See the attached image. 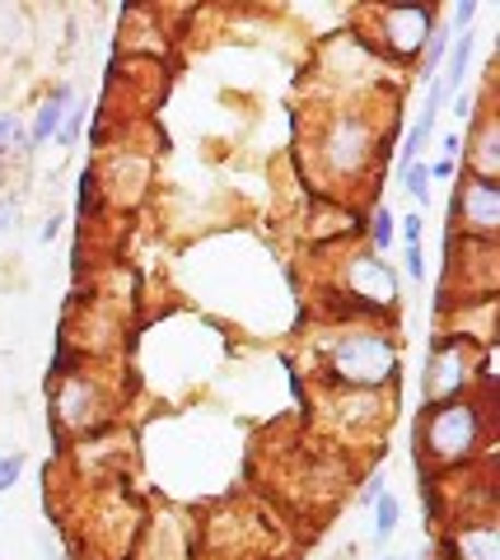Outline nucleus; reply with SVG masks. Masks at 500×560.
I'll return each instance as SVG.
<instances>
[{
    "label": "nucleus",
    "instance_id": "nucleus-1",
    "mask_svg": "<svg viewBox=\"0 0 500 560\" xmlns=\"http://www.w3.org/2000/svg\"><path fill=\"white\" fill-rule=\"evenodd\" d=\"M403 374V346L393 323H327L314 337L318 393H393Z\"/></svg>",
    "mask_w": 500,
    "mask_h": 560
},
{
    "label": "nucleus",
    "instance_id": "nucleus-2",
    "mask_svg": "<svg viewBox=\"0 0 500 560\" xmlns=\"http://www.w3.org/2000/svg\"><path fill=\"white\" fill-rule=\"evenodd\" d=\"M496 458V401L458 397L440 407H421L417 416V471L426 477H458Z\"/></svg>",
    "mask_w": 500,
    "mask_h": 560
},
{
    "label": "nucleus",
    "instance_id": "nucleus-3",
    "mask_svg": "<svg viewBox=\"0 0 500 560\" xmlns=\"http://www.w3.org/2000/svg\"><path fill=\"white\" fill-rule=\"evenodd\" d=\"M398 117H379L374 103H333L314 127V160L333 187L370 183L388 164Z\"/></svg>",
    "mask_w": 500,
    "mask_h": 560
},
{
    "label": "nucleus",
    "instance_id": "nucleus-4",
    "mask_svg": "<svg viewBox=\"0 0 500 560\" xmlns=\"http://www.w3.org/2000/svg\"><path fill=\"white\" fill-rule=\"evenodd\" d=\"M333 323H393L403 308V276L370 248H351L333 276Z\"/></svg>",
    "mask_w": 500,
    "mask_h": 560
},
{
    "label": "nucleus",
    "instance_id": "nucleus-5",
    "mask_svg": "<svg viewBox=\"0 0 500 560\" xmlns=\"http://www.w3.org/2000/svg\"><path fill=\"white\" fill-rule=\"evenodd\" d=\"M491 397L496 401V374H491V346H473L468 337L440 327L430 337L426 350V370H421V401L440 407V401L458 397Z\"/></svg>",
    "mask_w": 500,
    "mask_h": 560
},
{
    "label": "nucleus",
    "instance_id": "nucleus-6",
    "mask_svg": "<svg viewBox=\"0 0 500 560\" xmlns=\"http://www.w3.org/2000/svg\"><path fill=\"white\" fill-rule=\"evenodd\" d=\"M314 80L323 94H333L337 103H370L384 94L388 84V61L360 38L356 28L333 33L314 51Z\"/></svg>",
    "mask_w": 500,
    "mask_h": 560
},
{
    "label": "nucleus",
    "instance_id": "nucleus-7",
    "mask_svg": "<svg viewBox=\"0 0 500 560\" xmlns=\"http://www.w3.org/2000/svg\"><path fill=\"white\" fill-rule=\"evenodd\" d=\"M440 24L435 5H370L356 10V33L365 38L388 66H417L430 28Z\"/></svg>",
    "mask_w": 500,
    "mask_h": 560
},
{
    "label": "nucleus",
    "instance_id": "nucleus-8",
    "mask_svg": "<svg viewBox=\"0 0 500 560\" xmlns=\"http://www.w3.org/2000/svg\"><path fill=\"white\" fill-rule=\"evenodd\" d=\"M47 393H51V425H57L61 440L66 434H71V440H94V434H103L113 425L117 401L103 393L98 374L80 370L71 378L47 383Z\"/></svg>",
    "mask_w": 500,
    "mask_h": 560
},
{
    "label": "nucleus",
    "instance_id": "nucleus-9",
    "mask_svg": "<svg viewBox=\"0 0 500 560\" xmlns=\"http://www.w3.org/2000/svg\"><path fill=\"white\" fill-rule=\"evenodd\" d=\"M435 551L440 560H500V523L496 510H463L450 514L435 528Z\"/></svg>",
    "mask_w": 500,
    "mask_h": 560
},
{
    "label": "nucleus",
    "instance_id": "nucleus-10",
    "mask_svg": "<svg viewBox=\"0 0 500 560\" xmlns=\"http://www.w3.org/2000/svg\"><path fill=\"white\" fill-rule=\"evenodd\" d=\"M450 224L454 238L468 243H500V183H481L463 173L450 201Z\"/></svg>",
    "mask_w": 500,
    "mask_h": 560
},
{
    "label": "nucleus",
    "instance_id": "nucleus-11",
    "mask_svg": "<svg viewBox=\"0 0 500 560\" xmlns=\"http://www.w3.org/2000/svg\"><path fill=\"white\" fill-rule=\"evenodd\" d=\"M327 420L351 444H374L393 420V393H323Z\"/></svg>",
    "mask_w": 500,
    "mask_h": 560
},
{
    "label": "nucleus",
    "instance_id": "nucleus-12",
    "mask_svg": "<svg viewBox=\"0 0 500 560\" xmlns=\"http://www.w3.org/2000/svg\"><path fill=\"white\" fill-rule=\"evenodd\" d=\"M458 160H463V173H468V178L500 183V117H496V108L487 98L477 103L468 140L458 145Z\"/></svg>",
    "mask_w": 500,
    "mask_h": 560
},
{
    "label": "nucleus",
    "instance_id": "nucleus-13",
    "mask_svg": "<svg viewBox=\"0 0 500 560\" xmlns=\"http://www.w3.org/2000/svg\"><path fill=\"white\" fill-rule=\"evenodd\" d=\"M71 98H75V90L66 80L51 84V90L38 98V108H33V117L24 121V127H28V154H38L47 140H57L61 117H66V108H71Z\"/></svg>",
    "mask_w": 500,
    "mask_h": 560
},
{
    "label": "nucleus",
    "instance_id": "nucleus-14",
    "mask_svg": "<svg viewBox=\"0 0 500 560\" xmlns=\"http://www.w3.org/2000/svg\"><path fill=\"white\" fill-rule=\"evenodd\" d=\"M435 121L440 117H417L411 121V131L403 136V145H398V154H393V178H403V173L411 168V164H421V154H426V145L435 140Z\"/></svg>",
    "mask_w": 500,
    "mask_h": 560
},
{
    "label": "nucleus",
    "instance_id": "nucleus-15",
    "mask_svg": "<svg viewBox=\"0 0 500 560\" xmlns=\"http://www.w3.org/2000/svg\"><path fill=\"white\" fill-rule=\"evenodd\" d=\"M28 127L20 113H0V164H28Z\"/></svg>",
    "mask_w": 500,
    "mask_h": 560
},
{
    "label": "nucleus",
    "instance_id": "nucleus-16",
    "mask_svg": "<svg viewBox=\"0 0 500 560\" xmlns=\"http://www.w3.org/2000/svg\"><path fill=\"white\" fill-rule=\"evenodd\" d=\"M374 528H370V537H374V547H388V537L403 528V500L393 495V490H384V495H379L374 504Z\"/></svg>",
    "mask_w": 500,
    "mask_h": 560
},
{
    "label": "nucleus",
    "instance_id": "nucleus-17",
    "mask_svg": "<svg viewBox=\"0 0 500 560\" xmlns=\"http://www.w3.org/2000/svg\"><path fill=\"white\" fill-rule=\"evenodd\" d=\"M393 243H398V215H393L388 206H374L370 210V243H365V248L379 253V257H388Z\"/></svg>",
    "mask_w": 500,
    "mask_h": 560
},
{
    "label": "nucleus",
    "instance_id": "nucleus-18",
    "mask_svg": "<svg viewBox=\"0 0 500 560\" xmlns=\"http://www.w3.org/2000/svg\"><path fill=\"white\" fill-rule=\"evenodd\" d=\"M450 47H454V33H450V24H435L430 28V38H426V47H421V70H426V80H435L440 75V66H444V57H450Z\"/></svg>",
    "mask_w": 500,
    "mask_h": 560
},
{
    "label": "nucleus",
    "instance_id": "nucleus-19",
    "mask_svg": "<svg viewBox=\"0 0 500 560\" xmlns=\"http://www.w3.org/2000/svg\"><path fill=\"white\" fill-rule=\"evenodd\" d=\"M84 117H90V103L71 98V108H66V117H61V131H57V145H66V150L75 145L80 131H84Z\"/></svg>",
    "mask_w": 500,
    "mask_h": 560
},
{
    "label": "nucleus",
    "instance_id": "nucleus-20",
    "mask_svg": "<svg viewBox=\"0 0 500 560\" xmlns=\"http://www.w3.org/2000/svg\"><path fill=\"white\" fill-rule=\"evenodd\" d=\"M398 187H403L417 206H426V201H430V173H426V160H421V164H411L403 178H398Z\"/></svg>",
    "mask_w": 500,
    "mask_h": 560
},
{
    "label": "nucleus",
    "instance_id": "nucleus-21",
    "mask_svg": "<svg viewBox=\"0 0 500 560\" xmlns=\"http://www.w3.org/2000/svg\"><path fill=\"white\" fill-rule=\"evenodd\" d=\"M20 477H24V453L20 448H5V453H0V495L20 486Z\"/></svg>",
    "mask_w": 500,
    "mask_h": 560
},
{
    "label": "nucleus",
    "instance_id": "nucleus-22",
    "mask_svg": "<svg viewBox=\"0 0 500 560\" xmlns=\"http://www.w3.org/2000/svg\"><path fill=\"white\" fill-rule=\"evenodd\" d=\"M398 238H403V248H421V238H426V215L421 210H407V215L398 220Z\"/></svg>",
    "mask_w": 500,
    "mask_h": 560
},
{
    "label": "nucleus",
    "instance_id": "nucleus-23",
    "mask_svg": "<svg viewBox=\"0 0 500 560\" xmlns=\"http://www.w3.org/2000/svg\"><path fill=\"white\" fill-rule=\"evenodd\" d=\"M403 276L411 285H426V248H403Z\"/></svg>",
    "mask_w": 500,
    "mask_h": 560
},
{
    "label": "nucleus",
    "instance_id": "nucleus-24",
    "mask_svg": "<svg viewBox=\"0 0 500 560\" xmlns=\"http://www.w3.org/2000/svg\"><path fill=\"white\" fill-rule=\"evenodd\" d=\"M384 490H388V477H384V471H370V477L360 481V490H356V504H374Z\"/></svg>",
    "mask_w": 500,
    "mask_h": 560
},
{
    "label": "nucleus",
    "instance_id": "nucleus-25",
    "mask_svg": "<svg viewBox=\"0 0 500 560\" xmlns=\"http://www.w3.org/2000/svg\"><path fill=\"white\" fill-rule=\"evenodd\" d=\"M477 10H481L477 0H458V5H454V28H450L454 38H458V33H473V24H477Z\"/></svg>",
    "mask_w": 500,
    "mask_h": 560
},
{
    "label": "nucleus",
    "instance_id": "nucleus-26",
    "mask_svg": "<svg viewBox=\"0 0 500 560\" xmlns=\"http://www.w3.org/2000/svg\"><path fill=\"white\" fill-rule=\"evenodd\" d=\"M426 173H430V183H454L458 178V164L454 160H435V164H426Z\"/></svg>",
    "mask_w": 500,
    "mask_h": 560
},
{
    "label": "nucleus",
    "instance_id": "nucleus-27",
    "mask_svg": "<svg viewBox=\"0 0 500 560\" xmlns=\"http://www.w3.org/2000/svg\"><path fill=\"white\" fill-rule=\"evenodd\" d=\"M14 220H20V197H0V238H5Z\"/></svg>",
    "mask_w": 500,
    "mask_h": 560
},
{
    "label": "nucleus",
    "instance_id": "nucleus-28",
    "mask_svg": "<svg viewBox=\"0 0 500 560\" xmlns=\"http://www.w3.org/2000/svg\"><path fill=\"white\" fill-rule=\"evenodd\" d=\"M458 145H463V140H458V136L450 131V136L440 140V160H454V164H458Z\"/></svg>",
    "mask_w": 500,
    "mask_h": 560
},
{
    "label": "nucleus",
    "instance_id": "nucleus-29",
    "mask_svg": "<svg viewBox=\"0 0 500 560\" xmlns=\"http://www.w3.org/2000/svg\"><path fill=\"white\" fill-rule=\"evenodd\" d=\"M61 234V215H47V224H43V243H51Z\"/></svg>",
    "mask_w": 500,
    "mask_h": 560
},
{
    "label": "nucleus",
    "instance_id": "nucleus-30",
    "mask_svg": "<svg viewBox=\"0 0 500 560\" xmlns=\"http://www.w3.org/2000/svg\"><path fill=\"white\" fill-rule=\"evenodd\" d=\"M379 560H417V556H393V551H388V556H379Z\"/></svg>",
    "mask_w": 500,
    "mask_h": 560
},
{
    "label": "nucleus",
    "instance_id": "nucleus-31",
    "mask_svg": "<svg viewBox=\"0 0 500 560\" xmlns=\"http://www.w3.org/2000/svg\"><path fill=\"white\" fill-rule=\"evenodd\" d=\"M0 183H5V164H0Z\"/></svg>",
    "mask_w": 500,
    "mask_h": 560
}]
</instances>
